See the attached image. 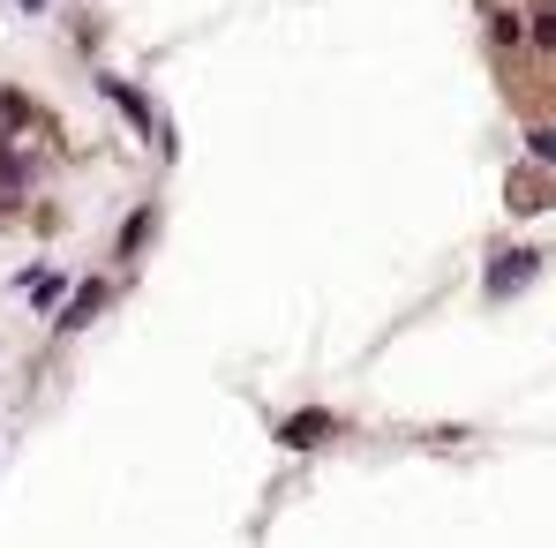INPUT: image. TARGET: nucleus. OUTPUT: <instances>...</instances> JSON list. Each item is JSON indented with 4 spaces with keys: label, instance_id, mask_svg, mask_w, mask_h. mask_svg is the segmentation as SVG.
<instances>
[{
    "label": "nucleus",
    "instance_id": "nucleus-2",
    "mask_svg": "<svg viewBox=\"0 0 556 548\" xmlns=\"http://www.w3.org/2000/svg\"><path fill=\"white\" fill-rule=\"evenodd\" d=\"M61 293H68V271H38V278H23V301H30V308H61Z\"/></svg>",
    "mask_w": 556,
    "mask_h": 548
},
{
    "label": "nucleus",
    "instance_id": "nucleus-4",
    "mask_svg": "<svg viewBox=\"0 0 556 548\" xmlns=\"http://www.w3.org/2000/svg\"><path fill=\"white\" fill-rule=\"evenodd\" d=\"M534 158H549V166H556V128H549V136H534Z\"/></svg>",
    "mask_w": 556,
    "mask_h": 548
},
{
    "label": "nucleus",
    "instance_id": "nucleus-1",
    "mask_svg": "<svg viewBox=\"0 0 556 548\" xmlns=\"http://www.w3.org/2000/svg\"><path fill=\"white\" fill-rule=\"evenodd\" d=\"M534 271H542V256H534V248H511V256H496V271H489V293L504 301V293H519V285H527Z\"/></svg>",
    "mask_w": 556,
    "mask_h": 548
},
{
    "label": "nucleus",
    "instance_id": "nucleus-3",
    "mask_svg": "<svg viewBox=\"0 0 556 548\" xmlns=\"http://www.w3.org/2000/svg\"><path fill=\"white\" fill-rule=\"evenodd\" d=\"M105 98H113V105H121V113H128V120H136V128H143V136H151V128H159V120H151V105H143V98L128 91V84H105Z\"/></svg>",
    "mask_w": 556,
    "mask_h": 548
},
{
    "label": "nucleus",
    "instance_id": "nucleus-5",
    "mask_svg": "<svg viewBox=\"0 0 556 548\" xmlns=\"http://www.w3.org/2000/svg\"><path fill=\"white\" fill-rule=\"evenodd\" d=\"M23 8H46V0H23Z\"/></svg>",
    "mask_w": 556,
    "mask_h": 548
}]
</instances>
